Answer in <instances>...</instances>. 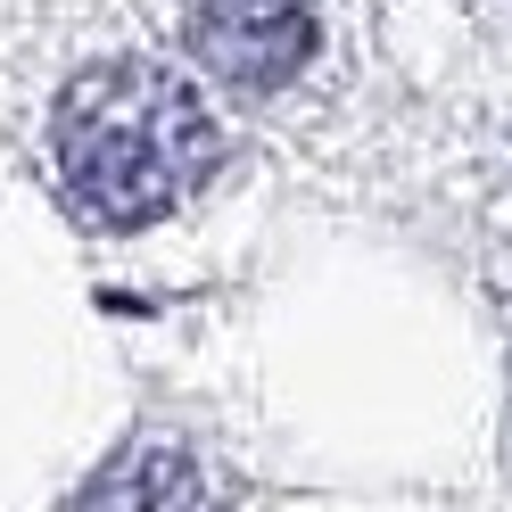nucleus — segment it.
I'll return each instance as SVG.
<instances>
[{"instance_id": "obj_1", "label": "nucleus", "mask_w": 512, "mask_h": 512, "mask_svg": "<svg viewBox=\"0 0 512 512\" xmlns=\"http://www.w3.org/2000/svg\"><path fill=\"white\" fill-rule=\"evenodd\" d=\"M215 166V116L174 67L108 58L58 91V174L108 232L174 215Z\"/></svg>"}, {"instance_id": "obj_2", "label": "nucleus", "mask_w": 512, "mask_h": 512, "mask_svg": "<svg viewBox=\"0 0 512 512\" xmlns=\"http://www.w3.org/2000/svg\"><path fill=\"white\" fill-rule=\"evenodd\" d=\"M182 34L223 83L240 91H273L314 58V0H182Z\"/></svg>"}, {"instance_id": "obj_3", "label": "nucleus", "mask_w": 512, "mask_h": 512, "mask_svg": "<svg viewBox=\"0 0 512 512\" xmlns=\"http://www.w3.org/2000/svg\"><path fill=\"white\" fill-rule=\"evenodd\" d=\"M67 512H215V479L207 463L174 438H133L124 455L100 463V479L67 504Z\"/></svg>"}]
</instances>
